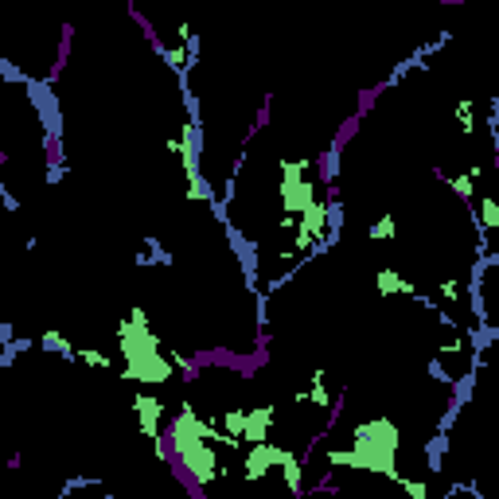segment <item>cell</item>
<instances>
[{"label":"cell","mask_w":499,"mask_h":499,"mask_svg":"<svg viewBox=\"0 0 499 499\" xmlns=\"http://www.w3.org/2000/svg\"><path fill=\"white\" fill-rule=\"evenodd\" d=\"M351 449H355V468L379 472L398 484V453H402V429L391 418H367L351 429Z\"/></svg>","instance_id":"obj_1"},{"label":"cell","mask_w":499,"mask_h":499,"mask_svg":"<svg viewBox=\"0 0 499 499\" xmlns=\"http://www.w3.org/2000/svg\"><path fill=\"white\" fill-rule=\"evenodd\" d=\"M168 453H172V464H180L188 480L195 488H211V484L223 476V464H218L215 453V441H203V437H191V433H176L168 426Z\"/></svg>","instance_id":"obj_2"},{"label":"cell","mask_w":499,"mask_h":499,"mask_svg":"<svg viewBox=\"0 0 499 499\" xmlns=\"http://www.w3.org/2000/svg\"><path fill=\"white\" fill-rule=\"evenodd\" d=\"M121 379L125 382H145V386H164V382L176 379V359L172 351H148V355H136V359H125L121 367Z\"/></svg>","instance_id":"obj_3"},{"label":"cell","mask_w":499,"mask_h":499,"mask_svg":"<svg viewBox=\"0 0 499 499\" xmlns=\"http://www.w3.org/2000/svg\"><path fill=\"white\" fill-rule=\"evenodd\" d=\"M320 199V183L316 180H281V215H304L312 203Z\"/></svg>","instance_id":"obj_4"},{"label":"cell","mask_w":499,"mask_h":499,"mask_svg":"<svg viewBox=\"0 0 499 499\" xmlns=\"http://www.w3.org/2000/svg\"><path fill=\"white\" fill-rule=\"evenodd\" d=\"M277 441H258V445H246L242 453V476L246 480H265L269 476V468H277Z\"/></svg>","instance_id":"obj_5"},{"label":"cell","mask_w":499,"mask_h":499,"mask_svg":"<svg viewBox=\"0 0 499 499\" xmlns=\"http://www.w3.org/2000/svg\"><path fill=\"white\" fill-rule=\"evenodd\" d=\"M273 421H277V409L273 406H246V445H258V441H269L273 437Z\"/></svg>","instance_id":"obj_6"},{"label":"cell","mask_w":499,"mask_h":499,"mask_svg":"<svg viewBox=\"0 0 499 499\" xmlns=\"http://www.w3.org/2000/svg\"><path fill=\"white\" fill-rule=\"evenodd\" d=\"M277 468H281L285 476V488L293 491V496H304V456H297L293 449H277Z\"/></svg>","instance_id":"obj_7"},{"label":"cell","mask_w":499,"mask_h":499,"mask_svg":"<svg viewBox=\"0 0 499 499\" xmlns=\"http://www.w3.org/2000/svg\"><path fill=\"white\" fill-rule=\"evenodd\" d=\"M374 293H382V297H418V285L406 281L398 269H379L374 273Z\"/></svg>","instance_id":"obj_8"},{"label":"cell","mask_w":499,"mask_h":499,"mask_svg":"<svg viewBox=\"0 0 499 499\" xmlns=\"http://www.w3.org/2000/svg\"><path fill=\"white\" fill-rule=\"evenodd\" d=\"M476 223H480L484 230H499V199L496 195H484L480 207H476Z\"/></svg>","instance_id":"obj_9"},{"label":"cell","mask_w":499,"mask_h":499,"mask_svg":"<svg viewBox=\"0 0 499 499\" xmlns=\"http://www.w3.org/2000/svg\"><path fill=\"white\" fill-rule=\"evenodd\" d=\"M437 176H441V180H445L449 188H453L456 195H461V199L472 207V199H476V180H472V176H468V172H464V176H445V172H437Z\"/></svg>","instance_id":"obj_10"},{"label":"cell","mask_w":499,"mask_h":499,"mask_svg":"<svg viewBox=\"0 0 499 499\" xmlns=\"http://www.w3.org/2000/svg\"><path fill=\"white\" fill-rule=\"evenodd\" d=\"M456 129H461L464 136L476 133V109H472V98H461L456 101Z\"/></svg>","instance_id":"obj_11"},{"label":"cell","mask_w":499,"mask_h":499,"mask_svg":"<svg viewBox=\"0 0 499 499\" xmlns=\"http://www.w3.org/2000/svg\"><path fill=\"white\" fill-rule=\"evenodd\" d=\"M223 429L242 441V433H246V406H230L227 414H223ZM242 445H246V441H242Z\"/></svg>","instance_id":"obj_12"},{"label":"cell","mask_w":499,"mask_h":499,"mask_svg":"<svg viewBox=\"0 0 499 499\" xmlns=\"http://www.w3.org/2000/svg\"><path fill=\"white\" fill-rule=\"evenodd\" d=\"M367 234H371L374 242H391V238L398 234V223H394V215H382V218H374V223H371Z\"/></svg>","instance_id":"obj_13"},{"label":"cell","mask_w":499,"mask_h":499,"mask_svg":"<svg viewBox=\"0 0 499 499\" xmlns=\"http://www.w3.org/2000/svg\"><path fill=\"white\" fill-rule=\"evenodd\" d=\"M309 398L316 402V406H324V409H336V406H332V394H328V386H324V371H312Z\"/></svg>","instance_id":"obj_14"},{"label":"cell","mask_w":499,"mask_h":499,"mask_svg":"<svg viewBox=\"0 0 499 499\" xmlns=\"http://www.w3.org/2000/svg\"><path fill=\"white\" fill-rule=\"evenodd\" d=\"M312 172V156L304 160H281V180H304Z\"/></svg>","instance_id":"obj_15"},{"label":"cell","mask_w":499,"mask_h":499,"mask_svg":"<svg viewBox=\"0 0 499 499\" xmlns=\"http://www.w3.org/2000/svg\"><path fill=\"white\" fill-rule=\"evenodd\" d=\"M43 351H63V355H74V347L66 344L63 332H55V328H51V332H43Z\"/></svg>","instance_id":"obj_16"},{"label":"cell","mask_w":499,"mask_h":499,"mask_svg":"<svg viewBox=\"0 0 499 499\" xmlns=\"http://www.w3.org/2000/svg\"><path fill=\"white\" fill-rule=\"evenodd\" d=\"M328 464L332 468H355V449H328Z\"/></svg>","instance_id":"obj_17"},{"label":"cell","mask_w":499,"mask_h":499,"mask_svg":"<svg viewBox=\"0 0 499 499\" xmlns=\"http://www.w3.org/2000/svg\"><path fill=\"white\" fill-rule=\"evenodd\" d=\"M74 359H82V363H90V367H101V371L109 367V355L98 351V347H82V351H74Z\"/></svg>","instance_id":"obj_18"},{"label":"cell","mask_w":499,"mask_h":499,"mask_svg":"<svg viewBox=\"0 0 499 499\" xmlns=\"http://www.w3.org/2000/svg\"><path fill=\"white\" fill-rule=\"evenodd\" d=\"M402 488H406V496H414V499H429V484L426 480H409V476H402Z\"/></svg>","instance_id":"obj_19"},{"label":"cell","mask_w":499,"mask_h":499,"mask_svg":"<svg viewBox=\"0 0 499 499\" xmlns=\"http://www.w3.org/2000/svg\"><path fill=\"white\" fill-rule=\"evenodd\" d=\"M437 293H441L445 300H461V285H456V281H441V285H437Z\"/></svg>","instance_id":"obj_20"},{"label":"cell","mask_w":499,"mask_h":499,"mask_svg":"<svg viewBox=\"0 0 499 499\" xmlns=\"http://www.w3.org/2000/svg\"><path fill=\"white\" fill-rule=\"evenodd\" d=\"M429 374H433V379H437V382H445V386H453V374H449V371H445V367L437 363V359H433V363H429Z\"/></svg>","instance_id":"obj_21"},{"label":"cell","mask_w":499,"mask_h":499,"mask_svg":"<svg viewBox=\"0 0 499 499\" xmlns=\"http://www.w3.org/2000/svg\"><path fill=\"white\" fill-rule=\"evenodd\" d=\"M0 199H4V207H8V211H16V207H20V199L12 195L8 188H4V183H0Z\"/></svg>","instance_id":"obj_22"},{"label":"cell","mask_w":499,"mask_h":499,"mask_svg":"<svg viewBox=\"0 0 499 499\" xmlns=\"http://www.w3.org/2000/svg\"><path fill=\"white\" fill-rule=\"evenodd\" d=\"M125 316H129V320H136V324H153V316H148L145 309H129Z\"/></svg>","instance_id":"obj_23"},{"label":"cell","mask_w":499,"mask_h":499,"mask_svg":"<svg viewBox=\"0 0 499 499\" xmlns=\"http://www.w3.org/2000/svg\"><path fill=\"white\" fill-rule=\"evenodd\" d=\"M464 351V339H449V344H441V355H456Z\"/></svg>","instance_id":"obj_24"}]
</instances>
